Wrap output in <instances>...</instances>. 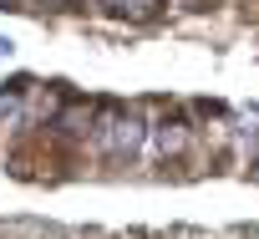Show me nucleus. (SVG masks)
Returning <instances> with one entry per match:
<instances>
[{"instance_id":"obj_1","label":"nucleus","mask_w":259,"mask_h":239,"mask_svg":"<svg viewBox=\"0 0 259 239\" xmlns=\"http://www.w3.org/2000/svg\"><path fill=\"white\" fill-rule=\"evenodd\" d=\"M143 143H148V123L138 112H112V117L97 123V148L107 158H138Z\"/></svg>"},{"instance_id":"obj_2","label":"nucleus","mask_w":259,"mask_h":239,"mask_svg":"<svg viewBox=\"0 0 259 239\" xmlns=\"http://www.w3.org/2000/svg\"><path fill=\"white\" fill-rule=\"evenodd\" d=\"M188 138H193V128H188V123H178V117H173V123H153V128H148L143 153H148V158H178V153L188 148Z\"/></svg>"},{"instance_id":"obj_3","label":"nucleus","mask_w":259,"mask_h":239,"mask_svg":"<svg viewBox=\"0 0 259 239\" xmlns=\"http://www.w3.org/2000/svg\"><path fill=\"white\" fill-rule=\"evenodd\" d=\"M102 6L122 11V16H133V21H153L158 16V0H102Z\"/></svg>"}]
</instances>
